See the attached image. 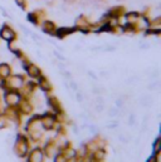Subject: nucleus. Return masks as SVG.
<instances>
[{
	"label": "nucleus",
	"instance_id": "obj_1",
	"mask_svg": "<svg viewBox=\"0 0 161 162\" xmlns=\"http://www.w3.org/2000/svg\"><path fill=\"white\" fill-rule=\"evenodd\" d=\"M118 138H120V141L122 142V143H127V142H128V138H127L126 136H124V134H120Z\"/></svg>",
	"mask_w": 161,
	"mask_h": 162
},
{
	"label": "nucleus",
	"instance_id": "obj_2",
	"mask_svg": "<svg viewBox=\"0 0 161 162\" xmlns=\"http://www.w3.org/2000/svg\"><path fill=\"white\" fill-rule=\"evenodd\" d=\"M117 113H118V112H117V110H115V108L110 111V116H117Z\"/></svg>",
	"mask_w": 161,
	"mask_h": 162
},
{
	"label": "nucleus",
	"instance_id": "obj_3",
	"mask_svg": "<svg viewBox=\"0 0 161 162\" xmlns=\"http://www.w3.org/2000/svg\"><path fill=\"white\" fill-rule=\"evenodd\" d=\"M77 99H78V102H82V94H80V93H77Z\"/></svg>",
	"mask_w": 161,
	"mask_h": 162
},
{
	"label": "nucleus",
	"instance_id": "obj_4",
	"mask_svg": "<svg viewBox=\"0 0 161 162\" xmlns=\"http://www.w3.org/2000/svg\"><path fill=\"white\" fill-rule=\"evenodd\" d=\"M120 162H124V161H120Z\"/></svg>",
	"mask_w": 161,
	"mask_h": 162
}]
</instances>
